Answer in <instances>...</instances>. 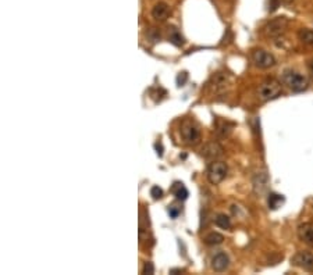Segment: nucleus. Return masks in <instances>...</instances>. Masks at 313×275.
Returning <instances> with one entry per match:
<instances>
[{
	"instance_id": "f257e3e1",
	"label": "nucleus",
	"mask_w": 313,
	"mask_h": 275,
	"mask_svg": "<svg viewBox=\"0 0 313 275\" xmlns=\"http://www.w3.org/2000/svg\"><path fill=\"white\" fill-rule=\"evenodd\" d=\"M256 95H258L259 100L262 101L274 100V99L280 98L283 95V86L277 79L269 78V79H265L263 82L259 85Z\"/></svg>"
},
{
	"instance_id": "f03ea898",
	"label": "nucleus",
	"mask_w": 313,
	"mask_h": 275,
	"mask_svg": "<svg viewBox=\"0 0 313 275\" xmlns=\"http://www.w3.org/2000/svg\"><path fill=\"white\" fill-rule=\"evenodd\" d=\"M283 83L287 85L295 93H301V92L306 91L308 86H309L308 78L301 73L291 70V68H288L283 73Z\"/></svg>"
},
{
	"instance_id": "7ed1b4c3",
	"label": "nucleus",
	"mask_w": 313,
	"mask_h": 275,
	"mask_svg": "<svg viewBox=\"0 0 313 275\" xmlns=\"http://www.w3.org/2000/svg\"><path fill=\"white\" fill-rule=\"evenodd\" d=\"M229 174V167L227 164L224 163V161H217V160H214L212 161L209 167H208V179H209V182L212 183V185H219L221 183L224 179H226V177Z\"/></svg>"
},
{
	"instance_id": "20e7f679",
	"label": "nucleus",
	"mask_w": 313,
	"mask_h": 275,
	"mask_svg": "<svg viewBox=\"0 0 313 275\" xmlns=\"http://www.w3.org/2000/svg\"><path fill=\"white\" fill-rule=\"evenodd\" d=\"M288 28V20L286 17H277L273 19L271 21H269L266 25L263 27V34L267 38H278L281 37L286 29Z\"/></svg>"
},
{
	"instance_id": "39448f33",
	"label": "nucleus",
	"mask_w": 313,
	"mask_h": 275,
	"mask_svg": "<svg viewBox=\"0 0 313 275\" xmlns=\"http://www.w3.org/2000/svg\"><path fill=\"white\" fill-rule=\"evenodd\" d=\"M250 59H252V63L256 65L258 68H262V70H267V68H271V67L276 65L274 56L266 52V50H263V49L252 50Z\"/></svg>"
},
{
	"instance_id": "423d86ee",
	"label": "nucleus",
	"mask_w": 313,
	"mask_h": 275,
	"mask_svg": "<svg viewBox=\"0 0 313 275\" xmlns=\"http://www.w3.org/2000/svg\"><path fill=\"white\" fill-rule=\"evenodd\" d=\"M180 132H181V137L184 139V142L185 143H188V145H195V143H198L199 139H201L199 128H198V125H196L193 121H191V119H185V121H183Z\"/></svg>"
},
{
	"instance_id": "0eeeda50",
	"label": "nucleus",
	"mask_w": 313,
	"mask_h": 275,
	"mask_svg": "<svg viewBox=\"0 0 313 275\" xmlns=\"http://www.w3.org/2000/svg\"><path fill=\"white\" fill-rule=\"evenodd\" d=\"M231 85V77L229 73H216L212 77V81L209 83L210 89L214 93H221L229 89Z\"/></svg>"
},
{
	"instance_id": "6e6552de",
	"label": "nucleus",
	"mask_w": 313,
	"mask_h": 275,
	"mask_svg": "<svg viewBox=\"0 0 313 275\" xmlns=\"http://www.w3.org/2000/svg\"><path fill=\"white\" fill-rule=\"evenodd\" d=\"M292 264L299 268H304L311 271L313 270V253L311 252H298L294 257H292Z\"/></svg>"
},
{
	"instance_id": "1a4fd4ad",
	"label": "nucleus",
	"mask_w": 313,
	"mask_h": 275,
	"mask_svg": "<svg viewBox=\"0 0 313 275\" xmlns=\"http://www.w3.org/2000/svg\"><path fill=\"white\" fill-rule=\"evenodd\" d=\"M202 156L208 160L214 161L220 156H223V147L217 142H209L202 147Z\"/></svg>"
},
{
	"instance_id": "9d476101",
	"label": "nucleus",
	"mask_w": 313,
	"mask_h": 275,
	"mask_svg": "<svg viewBox=\"0 0 313 275\" xmlns=\"http://www.w3.org/2000/svg\"><path fill=\"white\" fill-rule=\"evenodd\" d=\"M230 267V257L224 252H219L212 257V268L216 273H223Z\"/></svg>"
},
{
	"instance_id": "9b49d317",
	"label": "nucleus",
	"mask_w": 313,
	"mask_h": 275,
	"mask_svg": "<svg viewBox=\"0 0 313 275\" xmlns=\"http://www.w3.org/2000/svg\"><path fill=\"white\" fill-rule=\"evenodd\" d=\"M298 236L308 246L313 248V222H304V224H301L298 227Z\"/></svg>"
},
{
	"instance_id": "f8f14e48",
	"label": "nucleus",
	"mask_w": 313,
	"mask_h": 275,
	"mask_svg": "<svg viewBox=\"0 0 313 275\" xmlns=\"http://www.w3.org/2000/svg\"><path fill=\"white\" fill-rule=\"evenodd\" d=\"M170 16V7L167 3H163V1H159L155 4V7L152 9V17L156 20V21H166Z\"/></svg>"
},
{
	"instance_id": "ddd939ff",
	"label": "nucleus",
	"mask_w": 313,
	"mask_h": 275,
	"mask_svg": "<svg viewBox=\"0 0 313 275\" xmlns=\"http://www.w3.org/2000/svg\"><path fill=\"white\" fill-rule=\"evenodd\" d=\"M267 183H269V177L266 173H258L253 178V189L256 193H263L266 191Z\"/></svg>"
},
{
	"instance_id": "4468645a",
	"label": "nucleus",
	"mask_w": 313,
	"mask_h": 275,
	"mask_svg": "<svg viewBox=\"0 0 313 275\" xmlns=\"http://www.w3.org/2000/svg\"><path fill=\"white\" fill-rule=\"evenodd\" d=\"M168 40L174 46H177V47H180V46H183L185 43L184 37H183L181 32L174 27L168 28Z\"/></svg>"
},
{
	"instance_id": "2eb2a0df",
	"label": "nucleus",
	"mask_w": 313,
	"mask_h": 275,
	"mask_svg": "<svg viewBox=\"0 0 313 275\" xmlns=\"http://www.w3.org/2000/svg\"><path fill=\"white\" fill-rule=\"evenodd\" d=\"M171 191H173V195H174L177 200H181V202L187 200V197H188V189L185 188L183 182H175L173 185V188H171Z\"/></svg>"
},
{
	"instance_id": "dca6fc26",
	"label": "nucleus",
	"mask_w": 313,
	"mask_h": 275,
	"mask_svg": "<svg viewBox=\"0 0 313 275\" xmlns=\"http://www.w3.org/2000/svg\"><path fill=\"white\" fill-rule=\"evenodd\" d=\"M298 38L299 40L304 43V45L309 46L313 49V31L312 29H308V28H302L298 31Z\"/></svg>"
},
{
	"instance_id": "f3484780",
	"label": "nucleus",
	"mask_w": 313,
	"mask_h": 275,
	"mask_svg": "<svg viewBox=\"0 0 313 275\" xmlns=\"http://www.w3.org/2000/svg\"><path fill=\"white\" fill-rule=\"evenodd\" d=\"M224 240V236L219 234V232H210L208 234L205 238H203V242L209 246H217V245H221Z\"/></svg>"
},
{
	"instance_id": "a211bd4d",
	"label": "nucleus",
	"mask_w": 313,
	"mask_h": 275,
	"mask_svg": "<svg viewBox=\"0 0 313 275\" xmlns=\"http://www.w3.org/2000/svg\"><path fill=\"white\" fill-rule=\"evenodd\" d=\"M283 203H284V197L281 195H278V193H270L269 197H267L269 209H271V210H277Z\"/></svg>"
},
{
	"instance_id": "6ab92c4d",
	"label": "nucleus",
	"mask_w": 313,
	"mask_h": 275,
	"mask_svg": "<svg viewBox=\"0 0 313 275\" xmlns=\"http://www.w3.org/2000/svg\"><path fill=\"white\" fill-rule=\"evenodd\" d=\"M214 224L221 229H230L231 228V220L229 216L226 214H217L214 218Z\"/></svg>"
},
{
	"instance_id": "aec40b11",
	"label": "nucleus",
	"mask_w": 313,
	"mask_h": 275,
	"mask_svg": "<svg viewBox=\"0 0 313 275\" xmlns=\"http://www.w3.org/2000/svg\"><path fill=\"white\" fill-rule=\"evenodd\" d=\"M150 196H152V199H153V200H159V199H162V197H163V189H162V188H159L157 185L152 186V188H150Z\"/></svg>"
},
{
	"instance_id": "412c9836",
	"label": "nucleus",
	"mask_w": 313,
	"mask_h": 275,
	"mask_svg": "<svg viewBox=\"0 0 313 275\" xmlns=\"http://www.w3.org/2000/svg\"><path fill=\"white\" fill-rule=\"evenodd\" d=\"M146 37L149 38V40L157 42V40H160V32L157 31L156 28H150L146 32Z\"/></svg>"
},
{
	"instance_id": "4be33fe9",
	"label": "nucleus",
	"mask_w": 313,
	"mask_h": 275,
	"mask_svg": "<svg viewBox=\"0 0 313 275\" xmlns=\"http://www.w3.org/2000/svg\"><path fill=\"white\" fill-rule=\"evenodd\" d=\"M175 81H177V85H178V86H184L185 83H187V81H188V74L185 73H180L178 74V75H177V79H175Z\"/></svg>"
},
{
	"instance_id": "5701e85b",
	"label": "nucleus",
	"mask_w": 313,
	"mask_h": 275,
	"mask_svg": "<svg viewBox=\"0 0 313 275\" xmlns=\"http://www.w3.org/2000/svg\"><path fill=\"white\" fill-rule=\"evenodd\" d=\"M180 213H181V209H180L178 206H171V207L168 209V214H170L171 218H177V217L180 216Z\"/></svg>"
},
{
	"instance_id": "b1692460",
	"label": "nucleus",
	"mask_w": 313,
	"mask_h": 275,
	"mask_svg": "<svg viewBox=\"0 0 313 275\" xmlns=\"http://www.w3.org/2000/svg\"><path fill=\"white\" fill-rule=\"evenodd\" d=\"M142 273L144 274H155V267H153V264L150 261H147V263H145V266H144Z\"/></svg>"
},
{
	"instance_id": "393cba45",
	"label": "nucleus",
	"mask_w": 313,
	"mask_h": 275,
	"mask_svg": "<svg viewBox=\"0 0 313 275\" xmlns=\"http://www.w3.org/2000/svg\"><path fill=\"white\" fill-rule=\"evenodd\" d=\"M155 150H156L157 156H159V157L163 156V145H162L160 142H157V143H155Z\"/></svg>"
},
{
	"instance_id": "a878e982",
	"label": "nucleus",
	"mask_w": 313,
	"mask_h": 275,
	"mask_svg": "<svg viewBox=\"0 0 313 275\" xmlns=\"http://www.w3.org/2000/svg\"><path fill=\"white\" fill-rule=\"evenodd\" d=\"M308 71H309V77H311V79L313 81V59H311V60L308 61Z\"/></svg>"
},
{
	"instance_id": "bb28decb",
	"label": "nucleus",
	"mask_w": 313,
	"mask_h": 275,
	"mask_svg": "<svg viewBox=\"0 0 313 275\" xmlns=\"http://www.w3.org/2000/svg\"><path fill=\"white\" fill-rule=\"evenodd\" d=\"M281 1H284V3H292L294 0H281Z\"/></svg>"
}]
</instances>
